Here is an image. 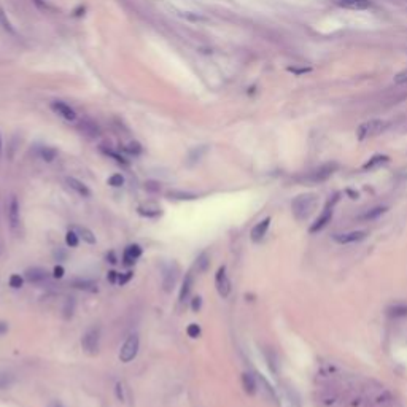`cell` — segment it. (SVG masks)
I'll list each match as a JSON object with an SVG mask.
<instances>
[{"label":"cell","instance_id":"cell-40","mask_svg":"<svg viewBox=\"0 0 407 407\" xmlns=\"http://www.w3.org/2000/svg\"><path fill=\"white\" fill-rule=\"evenodd\" d=\"M395 83H407V70H403L398 73V75L395 77Z\"/></svg>","mask_w":407,"mask_h":407},{"label":"cell","instance_id":"cell-27","mask_svg":"<svg viewBox=\"0 0 407 407\" xmlns=\"http://www.w3.org/2000/svg\"><path fill=\"white\" fill-rule=\"evenodd\" d=\"M75 307H77L75 298H67L66 299V304H64V308H62L64 316H66V318H72L73 313H75Z\"/></svg>","mask_w":407,"mask_h":407},{"label":"cell","instance_id":"cell-35","mask_svg":"<svg viewBox=\"0 0 407 407\" xmlns=\"http://www.w3.org/2000/svg\"><path fill=\"white\" fill-rule=\"evenodd\" d=\"M145 190L150 193H159L161 191V185L158 182H146L145 183Z\"/></svg>","mask_w":407,"mask_h":407},{"label":"cell","instance_id":"cell-28","mask_svg":"<svg viewBox=\"0 0 407 407\" xmlns=\"http://www.w3.org/2000/svg\"><path fill=\"white\" fill-rule=\"evenodd\" d=\"M388 315L390 316H395V318H398V316H407V305L396 304L393 307H390L388 308Z\"/></svg>","mask_w":407,"mask_h":407},{"label":"cell","instance_id":"cell-13","mask_svg":"<svg viewBox=\"0 0 407 407\" xmlns=\"http://www.w3.org/2000/svg\"><path fill=\"white\" fill-rule=\"evenodd\" d=\"M385 211H387V207H382V205L372 207V208L364 210L363 213L358 215L356 219H358V221H363V223H369V221H374V219H379L382 215L385 213Z\"/></svg>","mask_w":407,"mask_h":407},{"label":"cell","instance_id":"cell-5","mask_svg":"<svg viewBox=\"0 0 407 407\" xmlns=\"http://www.w3.org/2000/svg\"><path fill=\"white\" fill-rule=\"evenodd\" d=\"M99 344H101V331L99 328H89L83 337H81V347H83L85 350V353L88 355H97V352H99Z\"/></svg>","mask_w":407,"mask_h":407},{"label":"cell","instance_id":"cell-45","mask_svg":"<svg viewBox=\"0 0 407 407\" xmlns=\"http://www.w3.org/2000/svg\"><path fill=\"white\" fill-rule=\"evenodd\" d=\"M400 178H403V180H407V169L401 170V172H400Z\"/></svg>","mask_w":407,"mask_h":407},{"label":"cell","instance_id":"cell-10","mask_svg":"<svg viewBox=\"0 0 407 407\" xmlns=\"http://www.w3.org/2000/svg\"><path fill=\"white\" fill-rule=\"evenodd\" d=\"M271 221H272V218H271V216H266V218L261 219V221H259L258 224H255V227L251 229V234H250L251 242L259 243V242H261V240L266 237V235H267V231H269Z\"/></svg>","mask_w":407,"mask_h":407},{"label":"cell","instance_id":"cell-34","mask_svg":"<svg viewBox=\"0 0 407 407\" xmlns=\"http://www.w3.org/2000/svg\"><path fill=\"white\" fill-rule=\"evenodd\" d=\"M22 277L21 275H18V274H13L11 277H10V280H8V283H10V287L11 288H14V290H18V288H21L22 287Z\"/></svg>","mask_w":407,"mask_h":407},{"label":"cell","instance_id":"cell-24","mask_svg":"<svg viewBox=\"0 0 407 407\" xmlns=\"http://www.w3.org/2000/svg\"><path fill=\"white\" fill-rule=\"evenodd\" d=\"M72 287H73V288H78V290L91 291V293H96V291H97V283H94L93 280L77 279V280H73V282H72Z\"/></svg>","mask_w":407,"mask_h":407},{"label":"cell","instance_id":"cell-37","mask_svg":"<svg viewBox=\"0 0 407 407\" xmlns=\"http://www.w3.org/2000/svg\"><path fill=\"white\" fill-rule=\"evenodd\" d=\"M201 307H202V298H201V296H196V298L193 299V303H191L193 312H199V310H201Z\"/></svg>","mask_w":407,"mask_h":407},{"label":"cell","instance_id":"cell-19","mask_svg":"<svg viewBox=\"0 0 407 407\" xmlns=\"http://www.w3.org/2000/svg\"><path fill=\"white\" fill-rule=\"evenodd\" d=\"M193 285H194V275H193V272H188L185 275V280H183L182 288H180V296H178V301H180V303H185V301L190 298Z\"/></svg>","mask_w":407,"mask_h":407},{"label":"cell","instance_id":"cell-16","mask_svg":"<svg viewBox=\"0 0 407 407\" xmlns=\"http://www.w3.org/2000/svg\"><path fill=\"white\" fill-rule=\"evenodd\" d=\"M374 403H376L377 407H395L396 398L392 392H388V390H382L379 395H376Z\"/></svg>","mask_w":407,"mask_h":407},{"label":"cell","instance_id":"cell-42","mask_svg":"<svg viewBox=\"0 0 407 407\" xmlns=\"http://www.w3.org/2000/svg\"><path fill=\"white\" fill-rule=\"evenodd\" d=\"M53 277H54V279H62V277H64V267L56 266L54 271H53Z\"/></svg>","mask_w":407,"mask_h":407},{"label":"cell","instance_id":"cell-6","mask_svg":"<svg viewBox=\"0 0 407 407\" xmlns=\"http://www.w3.org/2000/svg\"><path fill=\"white\" fill-rule=\"evenodd\" d=\"M138 345H140V340H138L137 334H131L126 340L123 347L119 350V361L121 363H131L138 353Z\"/></svg>","mask_w":407,"mask_h":407},{"label":"cell","instance_id":"cell-12","mask_svg":"<svg viewBox=\"0 0 407 407\" xmlns=\"http://www.w3.org/2000/svg\"><path fill=\"white\" fill-rule=\"evenodd\" d=\"M24 279L29 283H42L48 279V272L42 269V267H29L24 272Z\"/></svg>","mask_w":407,"mask_h":407},{"label":"cell","instance_id":"cell-3","mask_svg":"<svg viewBox=\"0 0 407 407\" xmlns=\"http://www.w3.org/2000/svg\"><path fill=\"white\" fill-rule=\"evenodd\" d=\"M387 129V121L384 119H369L358 127V138L360 140H368V138L380 135Z\"/></svg>","mask_w":407,"mask_h":407},{"label":"cell","instance_id":"cell-25","mask_svg":"<svg viewBox=\"0 0 407 407\" xmlns=\"http://www.w3.org/2000/svg\"><path fill=\"white\" fill-rule=\"evenodd\" d=\"M167 198L170 199H178V201H194V199H198V194H194V193H188V191H169L167 193Z\"/></svg>","mask_w":407,"mask_h":407},{"label":"cell","instance_id":"cell-39","mask_svg":"<svg viewBox=\"0 0 407 407\" xmlns=\"http://www.w3.org/2000/svg\"><path fill=\"white\" fill-rule=\"evenodd\" d=\"M42 156H43V159H45V161L50 162V161H53V159H54V156H56V151H54V150H48V148H45V150H43V153H42Z\"/></svg>","mask_w":407,"mask_h":407},{"label":"cell","instance_id":"cell-21","mask_svg":"<svg viewBox=\"0 0 407 407\" xmlns=\"http://www.w3.org/2000/svg\"><path fill=\"white\" fill-rule=\"evenodd\" d=\"M66 182H67V185L70 186L73 191H75L77 194H80V196H83V198H89V196H91V191H89L88 186L85 183H81L80 180H77V178L69 177Z\"/></svg>","mask_w":407,"mask_h":407},{"label":"cell","instance_id":"cell-11","mask_svg":"<svg viewBox=\"0 0 407 407\" xmlns=\"http://www.w3.org/2000/svg\"><path fill=\"white\" fill-rule=\"evenodd\" d=\"M19 202L14 196L10 199V204H8V223H10L11 231L16 232L19 227Z\"/></svg>","mask_w":407,"mask_h":407},{"label":"cell","instance_id":"cell-18","mask_svg":"<svg viewBox=\"0 0 407 407\" xmlns=\"http://www.w3.org/2000/svg\"><path fill=\"white\" fill-rule=\"evenodd\" d=\"M178 271L177 269H172V267H169V269L164 271V277H162V288H164L166 293H170L174 290L175 283H177V274Z\"/></svg>","mask_w":407,"mask_h":407},{"label":"cell","instance_id":"cell-23","mask_svg":"<svg viewBox=\"0 0 407 407\" xmlns=\"http://www.w3.org/2000/svg\"><path fill=\"white\" fill-rule=\"evenodd\" d=\"M73 231H75V232L78 234V237H80V239H83V242L89 243V245H94V243H96V235H94V232H93L91 229H88V227H85V226H77Z\"/></svg>","mask_w":407,"mask_h":407},{"label":"cell","instance_id":"cell-38","mask_svg":"<svg viewBox=\"0 0 407 407\" xmlns=\"http://www.w3.org/2000/svg\"><path fill=\"white\" fill-rule=\"evenodd\" d=\"M132 275H134V272H131V271L126 272L124 275H121V274H119V275H118V283H119V285H124V283H127L129 280L132 279Z\"/></svg>","mask_w":407,"mask_h":407},{"label":"cell","instance_id":"cell-48","mask_svg":"<svg viewBox=\"0 0 407 407\" xmlns=\"http://www.w3.org/2000/svg\"><path fill=\"white\" fill-rule=\"evenodd\" d=\"M0 151H2V140H0Z\"/></svg>","mask_w":407,"mask_h":407},{"label":"cell","instance_id":"cell-20","mask_svg":"<svg viewBox=\"0 0 407 407\" xmlns=\"http://www.w3.org/2000/svg\"><path fill=\"white\" fill-rule=\"evenodd\" d=\"M53 110L58 113L59 116H62L64 119H67V121H73L77 118L75 115V111H73V108H70L67 103H64V102H54L53 103Z\"/></svg>","mask_w":407,"mask_h":407},{"label":"cell","instance_id":"cell-1","mask_svg":"<svg viewBox=\"0 0 407 407\" xmlns=\"http://www.w3.org/2000/svg\"><path fill=\"white\" fill-rule=\"evenodd\" d=\"M318 208V196L313 193L299 194L291 202V211L298 221H307Z\"/></svg>","mask_w":407,"mask_h":407},{"label":"cell","instance_id":"cell-14","mask_svg":"<svg viewBox=\"0 0 407 407\" xmlns=\"http://www.w3.org/2000/svg\"><path fill=\"white\" fill-rule=\"evenodd\" d=\"M242 387H243V392H245L248 396H255L256 392H258V382H256V377L253 374L250 372H243L242 374Z\"/></svg>","mask_w":407,"mask_h":407},{"label":"cell","instance_id":"cell-9","mask_svg":"<svg viewBox=\"0 0 407 407\" xmlns=\"http://www.w3.org/2000/svg\"><path fill=\"white\" fill-rule=\"evenodd\" d=\"M366 237H368V232H366V231H348V232H336V234H332V240L340 243V245L361 242Z\"/></svg>","mask_w":407,"mask_h":407},{"label":"cell","instance_id":"cell-17","mask_svg":"<svg viewBox=\"0 0 407 407\" xmlns=\"http://www.w3.org/2000/svg\"><path fill=\"white\" fill-rule=\"evenodd\" d=\"M337 5L347 10H368L371 0H337Z\"/></svg>","mask_w":407,"mask_h":407},{"label":"cell","instance_id":"cell-2","mask_svg":"<svg viewBox=\"0 0 407 407\" xmlns=\"http://www.w3.org/2000/svg\"><path fill=\"white\" fill-rule=\"evenodd\" d=\"M340 398V392L336 385H318L312 395V401L316 407H332Z\"/></svg>","mask_w":407,"mask_h":407},{"label":"cell","instance_id":"cell-47","mask_svg":"<svg viewBox=\"0 0 407 407\" xmlns=\"http://www.w3.org/2000/svg\"><path fill=\"white\" fill-rule=\"evenodd\" d=\"M50 407H64L59 401H53L51 404H50Z\"/></svg>","mask_w":407,"mask_h":407},{"label":"cell","instance_id":"cell-31","mask_svg":"<svg viewBox=\"0 0 407 407\" xmlns=\"http://www.w3.org/2000/svg\"><path fill=\"white\" fill-rule=\"evenodd\" d=\"M13 384V377L10 374H0V390L10 388Z\"/></svg>","mask_w":407,"mask_h":407},{"label":"cell","instance_id":"cell-32","mask_svg":"<svg viewBox=\"0 0 407 407\" xmlns=\"http://www.w3.org/2000/svg\"><path fill=\"white\" fill-rule=\"evenodd\" d=\"M108 185L113 186V188H119V186H123L124 185V178L121 177L119 174H115V175H111L108 178Z\"/></svg>","mask_w":407,"mask_h":407},{"label":"cell","instance_id":"cell-26","mask_svg":"<svg viewBox=\"0 0 407 407\" xmlns=\"http://www.w3.org/2000/svg\"><path fill=\"white\" fill-rule=\"evenodd\" d=\"M208 267H210V258H208V255L205 253V251H202V253L198 256V259H196V269H198V272L204 274V272L208 271Z\"/></svg>","mask_w":407,"mask_h":407},{"label":"cell","instance_id":"cell-29","mask_svg":"<svg viewBox=\"0 0 407 407\" xmlns=\"http://www.w3.org/2000/svg\"><path fill=\"white\" fill-rule=\"evenodd\" d=\"M78 242H80V237H78V234L75 231H69L66 234V243H67V247L70 248H75L78 247Z\"/></svg>","mask_w":407,"mask_h":407},{"label":"cell","instance_id":"cell-33","mask_svg":"<svg viewBox=\"0 0 407 407\" xmlns=\"http://www.w3.org/2000/svg\"><path fill=\"white\" fill-rule=\"evenodd\" d=\"M138 213H140L142 216H146V218H154V216H158L161 215V210L159 208H154V210H150V208H143V207H138Z\"/></svg>","mask_w":407,"mask_h":407},{"label":"cell","instance_id":"cell-41","mask_svg":"<svg viewBox=\"0 0 407 407\" xmlns=\"http://www.w3.org/2000/svg\"><path fill=\"white\" fill-rule=\"evenodd\" d=\"M0 22L3 24V27L6 29V30H10V32H13V29H11V24L8 22V19L5 18V14H3V11L0 10Z\"/></svg>","mask_w":407,"mask_h":407},{"label":"cell","instance_id":"cell-4","mask_svg":"<svg viewBox=\"0 0 407 407\" xmlns=\"http://www.w3.org/2000/svg\"><path fill=\"white\" fill-rule=\"evenodd\" d=\"M337 201H339V193L334 194V196H332V199H329L326 202V205H324L323 211L318 215V218L315 219V223L310 226V229H308V231H310L312 234L318 232V231L323 229V227L328 226V223L331 221V218H332V211H334V207H336Z\"/></svg>","mask_w":407,"mask_h":407},{"label":"cell","instance_id":"cell-8","mask_svg":"<svg viewBox=\"0 0 407 407\" xmlns=\"http://www.w3.org/2000/svg\"><path fill=\"white\" fill-rule=\"evenodd\" d=\"M215 287H216L218 295L221 296V298H227V296H229V293H231V280H229V277H227V274H226V266H221L216 271Z\"/></svg>","mask_w":407,"mask_h":407},{"label":"cell","instance_id":"cell-22","mask_svg":"<svg viewBox=\"0 0 407 407\" xmlns=\"http://www.w3.org/2000/svg\"><path fill=\"white\" fill-rule=\"evenodd\" d=\"M388 161L390 159H388V156H385V154H376V156H372L368 162H366V164L363 166V169L364 170H374V169L387 164Z\"/></svg>","mask_w":407,"mask_h":407},{"label":"cell","instance_id":"cell-36","mask_svg":"<svg viewBox=\"0 0 407 407\" xmlns=\"http://www.w3.org/2000/svg\"><path fill=\"white\" fill-rule=\"evenodd\" d=\"M115 393H116V400L118 401H124V390H123V384L118 382L115 385Z\"/></svg>","mask_w":407,"mask_h":407},{"label":"cell","instance_id":"cell-46","mask_svg":"<svg viewBox=\"0 0 407 407\" xmlns=\"http://www.w3.org/2000/svg\"><path fill=\"white\" fill-rule=\"evenodd\" d=\"M6 329H8V326L5 323H0V334H3V332H6Z\"/></svg>","mask_w":407,"mask_h":407},{"label":"cell","instance_id":"cell-43","mask_svg":"<svg viewBox=\"0 0 407 407\" xmlns=\"http://www.w3.org/2000/svg\"><path fill=\"white\" fill-rule=\"evenodd\" d=\"M118 275H119V274H116L115 271H110V272H108V280H110L111 283H116Z\"/></svg>","mask_w":407,"mask_h":407},{"label":"cell","instance_id":"cell-30","mask_svg":"<svg viewBox=\"0 0 407 407\" xmlns=\"http://www.w3.org/2000/svg\"><path fill=\"white\" fill-rule=\"evenodd\" d=\"M186 334H188L190 337H193V339L199 337L201 336V326L198 323H191L190 326L186 328Z\"/></svg>","mask_w":407,"mask_h":407},{"label":"cell","instance_id":"cell-7","mask_svg":"<svg viewBox=\"0 0 407 407\" xmlns=\"http://www.w3.org/2000/svg\"><path fill=\"white\" fill-rule=\"evenodd\" d=\"M336 169H337L336 164H323L318 169H315V170H312V172H308L304 177V182H308V183H323V182H326L332 174H334Z\"/></svg>","mask_w":407,"mask_h":407},{"label":"cell","instance_id":"cell-44","mask_svg":"<svg viewBox=\"0 0 407 407\" xmlns=\"http://www.w3.org/2000/svg\"><path fill=\"white\" fill-rule=\"evenodd\" d=\"M107 261L110 263V264H116L118 261H116V256H115V253H113V251H110V253L107 255Z\"/></svg>","mask_w":407,"mask_h":407},{"label":"cell","instance_id":"cell-15","mask_svg":"<svg viewBox=\"0 0 407 407\" xmlns=\"http://www.w3.org/2000/svg\"><path fill=\"white\" fill-rule=\"evenodd\" d=\"M142 256V248L137 243H132V245L126 247L124 253H123V261L126 266H132L138 258Z\"/></svg>","mask_w":407,"mask_h":407}]
</instances>
